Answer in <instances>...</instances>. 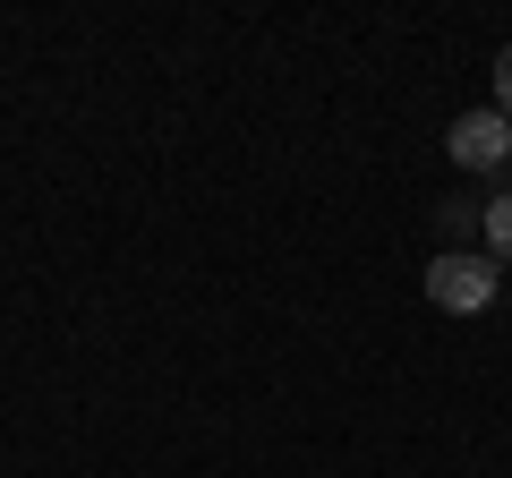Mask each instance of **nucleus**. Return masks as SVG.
<instances>
[{
	"instance_id": "nucleus-1",
	"label": "nucleus",
	"mask_w": 512,
	"mask_h": 478,
	"mask_svg": "<svg viewBox=\"0 0 512 478\" xmlns=\"http://www.w3.org/2000/svg\"><path fill=\"white\" fill-rule=\"evenodd\" d=\"M427 299H436L444 316H478V308H495V257H436L427 265Z\"/></svg>"
},
{
	"instance_id": "nucleus-2",
	"label": "nucleus",
	"mask_w": 512,
	"mask_h": 478,
	"mask_svg": "<svg viewBox=\"0 0 512 478\" xmlns=\"http://www.w3.org/2000/svg\"><path fill=\"white\" fill-rule=\"evenodd\" d=\"M444 154L461 171H504L512 163V120L504 111H461L453 129H444Z\"/></svg>"
},
{
	"instance_id": "nucleus-3",
	"label": "nucleus",
	"mask_w": 512,
	"mask_h": 478,
	"mask_svg": "<svg viewBox=\"0 0 512 478\" xmlns=\"http://www.w3.org/2000/svg\"><path fill=\"white\" fill-rule=\"evenodd\" d=\"M478 231H487V257L512 265V188H495V197L478 205Z\"/></svg>"
},
{
	"instance_id": "nucleus-4",
	"label": "nucleus",
	"mask_w": 512,
	"mask_h": 478,
	"mask_svg": "<svg viewBox=\"0 0 512 478\" xmlns=\"http://www.w3.org/2000/svg\"><path fill=\"white\" fill-rule=\"evenodd\" d=\"M495 111H504V120H512V43H504V52H495Z\"/></svg>"
}]
</instances>
